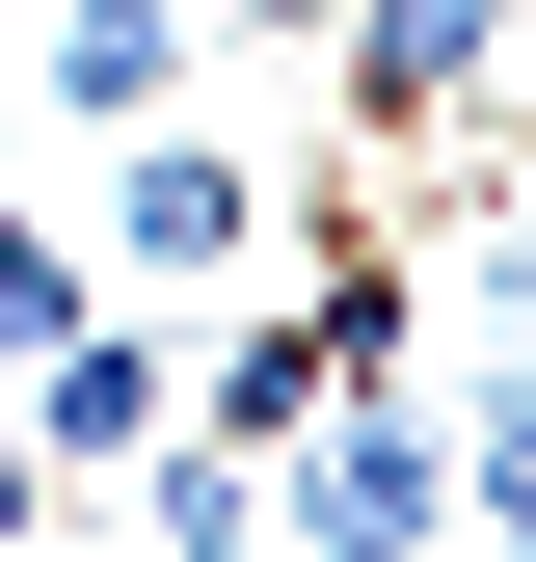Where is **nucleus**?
<instances>
[{"instance_id": "obj_8", "label": "nucleus", "mask_w": 536, "mask_h": 562, "mask_svg": "<svg viewBox=\"0 0 536 562\" xmlns=\"http://www.w3.org/2000/svg\"><path fill=\"white\" fill-rule=\"evenodd\" d=\"M0 562H134V536H54V509H27V536H0Z\"/></svg>"}, {"instance_id": "obj_5", "label": "nucleus", "mask_w": 536, "mask_h": 562, "mask_svg": "<svg viewBox=\"0 0 536 562\" xmlns=\"http://www.w3.org/2000/svg\"><path fill=\"white\" fill-rule=\"evenodd\" d=\"M81 295H108V241H54V215H27V188H0V375H27V348H54V322H81Z\"/></svg>"}, {"instance_id": "obj_7", "label": "nucleus", "mask_w": 536, "mask_h": 562, "mask_svg": "<svg viewBox=\"0 0 536 562\" xmlns=\"http://www.w3.org/2000/svg\"><path fill=\"white\" fill-rule=\"evenodd\" d=\"M27 509H54V456H27V402H0V536H27Z\"/></svg>"}, {"instance_id": "obj_11", "label": "nucleus", "mask_w": 536, "mask_h": 562, "mask_svg": "<svg viewBox=\"0 0 536 562\" xmlns=\"http://www.w3.org/2000/svg\"><path fill=\"white\" fill-rule=\"evenodd\" d=\"M483 562H536V536H483Z\"/></svg>"}, {"instance_id": "obj_4", "label": "nucleus", "mask_w": 536, "mask_h": 562, "mask_svg": "<svg viewBox=\"0 0 536 562\" xmlns=\"http://www.w3.org/2000/svg\"><path fill=\"white\" fill-rule=\"evenodd\" d=\"M456 536H536V348H483V402H456Z\"/></svg>"}, {"instance_id": "obj_6", "label": "nucleus", "mask_w": 536, "mask_h": 562, "mask_svg": "<svg viewBox=\"0 0 536 562\" xmlns=\"http://www.w3.org/2000/svg\"><path fill=\"white\" fill-rule=\"evenodd\" d=\"M456 322L536 348V215H510V188H456Z\"/></svg>"}, {"instance_id": "obj_10", "label": "nucleus", "mask_w": 536, "mask_h": 562, "mask_svg": "<svg viewBox=\"0 0 536 562\" xmlns=\"http://www.w3.org/2000/svg\"><path fill=\"white\" fill-rule=\"evenodd\" d=\"M0 134H27V27H0Z\"/></svg>"}, {"instance_id": "obj_1", "label": "nucleus", "mask_w": 536, "mask_h": 562, "mask_svg": "<svg viewBox=\"0 0 536 562\" xmlns=\"http://www.w3.org/2000/svg\"><path fill=\"white\" fill-rule=\"evenodd\" d=\"M268 241H322L295 215V161H268V134H108V295H242Z\"/></svg>"}, {"instance_id": "obj_3", "label": "nucleus", "mask_w": 536, "mask_h": 562, "mask_svg": "<svg viewBox=\"0 0 536 562\" xmlns=\"http://www.w3.org/2000/svg\"><path fill=\"white\" fill-rule=\"evenodd\" d=\"M134 562H295V536H268V456H242V429H161V482H134Z\"/></svg>"}, {"instance_id": "obj_9", "label": "nucleus", "mask_w": 536, "mask_h": 562, "mask_svg": "<svg viewBox=\"0 0 536 562\" xmlns=\"http://www.w3.org/2000/svg\"><path fill=\"white\" fill-rule=\"evenodd\" d=\"M429 27H483V54H510V27H536V0H429Z\"/></svg>"}, {"instance_id": "obj_2", "label": "nucleus", "mask_w": 536, "mask_h": 562, "mask_svg": "<svg viewBox=\"0 0 536 562\" xmlns=\"http://www.w3.org/2000/svg\"><path fill=\"white\" fill-rule=\"evenodd\" d=\"M188 54H215V0H54L27 81H54V134L108 161V134H161V108H188Z\"/></svg>"}]
</instances>
